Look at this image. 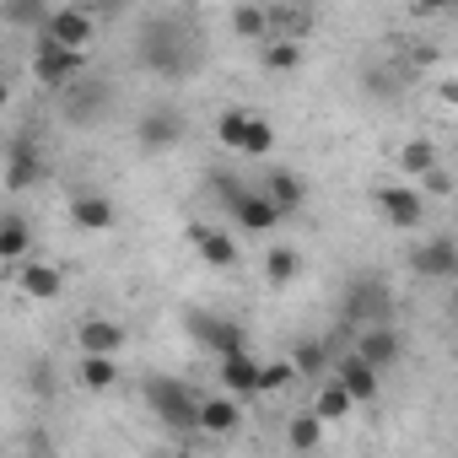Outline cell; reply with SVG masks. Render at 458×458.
I'll use <instances>...</instances> for the list:
<instances>
[{"mask_svg": "<svg viewBox=\"0 0 458 458\" xmlns=\"http://www.w3.org/2000/svg\"><path fill=\"white\" fill-rule=\"evenodd\" d=\"M135 60H140L146 71H157V76L178 81V76H194L205 55H199V38L189 33V22H183V17H146L140 44H135Z\"/></svg>", "mask_w": 458, "mask_h": 458, "instance_id": "1", "label": "cell"}, {"mask_svg": "<svg viewBox=\"0 0 458 458\" xmlns=\"http://www.w3.org/2000/svg\"><path fill=\"white\" fill-rule=\"evenodd\" d=\"M146 404H151V415H157L167 431H194L199 388L183 383V377H151V383H146Z\"/></svg>", "mask_w": 458, "mask_h": 458, "instance_id": "2", "label": "cell"}, {"mask_svg": "<svg viewBox=\"0 0 458 458\" xmlns=\"http://www.w3.org/2000/svg\"><path fill=\"white\" fill-rule=\"evenodd\" d=\"M216 140H221L226 151H238V157H270V151H276L270 119H259V114H249V108H226V114L216 119Z\"/></svg>", "mask_w": 458, "mask_h": 458, "instance_id": "3", "label": "cell"}, {"mask_svg": "<svg viewBox=\"0 0 458 458\" xmlns=\"http://www.w3.org/2000/svg\"><path fill=\"white\" fill-rule=\"evenodd\" d=\"M92 33H98V12H92V6H49V17H44V28H38L44 44H55V49H81V55H87Z\"/></svg>", "mask_w": 458, "mask_h": 458, "instance_id": "4", "label": "cell"}, {"mask_svg": "<svg viewBox=\"0 0 458 458\" xmlns=\"http://www.w3.org/2000/svg\"><path fill=\"white\" fill-rule=\"evenodd\" d=\"M108 108H114V92H108L103 81H92V76H81L76 87L60 92V114H65L76 130H98V124L108 119Z\"/></svg>", "mask_w": 458, "mask_h": 458, "instance_id": "5", "label": "cell"}, {"mask_svg": "<svg viewBox=\"0 0 458 458\" xmlns=\"http://www.w3.org/2000/svg\"><path fill=\"white\" fill-rule=\"evenodd\" d=\"M33 76L44 81V87H55V92H65V87H76L81 76H87V55L81 49H55V44H33Z\"/></svg>", "mask_w": 458, "mask_h": 458, "instance_id": "6", "label": "cell"}, {"mask_svg": "<svg viewBox=\"0 0 458 458\" xmlns=\"http://www.w3.org/2000/svg\"><path fill=\"white\" fill-rule=\"evenodd\" d=\"M345 313H351L361 329L388 324V313H394V292H388V281H377V276H356V281L345 286Z\"/></svg>", "mask_w": 458, "mask_h": 458, "instance_id": "7", "label": "cell"}, {"mask_svg": "<svg viewBox=\"0 0 458 458\" xmlns=\"http://www.w3.org/2000/svg\"><path fill=\"white\" fill-rule=\"evenodd\" d=\"M183 324H189V335H194L205 351H216V356H238V351H249V335H243L238 318H221V313H189Z\"/></svg>", "mask_w": 458, "mask_h": 458, "instance_id": "8", "label": "cell"}, {"mask_svg": "<svg viewBox=\"0 0 458 458\" xmlns=\"http://www.w3.org/2000/svg\"><path fill=\"white\" fill-rule=\"evenodd\" d=\"M372 199H377L388 226H404V233H410V226L426 221V194L415 183H383V189H372Z\"/></svg>", "mask_w": 458, "mask_h": 458, "instance_id": "9", "label": "cell"}, {"mask_svg": "<svg viewBox=\"0 0 458 458\" xmlns=\"http://www.w3.org/2000/svg\"><path fill=\"white\" fill-rule=\"evenodd\" d=\"M38 178H44V151H38V140L17 135L12 151H6V173H0V189H6V194H22V189H33Z\"/></svg>", "mask_w": 458, "mask_h": 458, "instance_id": "10", "label": "cell"}, {"mask_svg": "<svg viewBox=\"0 0 458 458\" xmlns=\"http://www.w3.org/2000/svg\"><path fill=\"white\" fill-rule=\"evenodd\" d=\"M356 361H367L377 377H383V367H394L399 356H404V340H399V329L394 324H372V329H361L356 335V351H351Z\"/></svg>", "mask_w": 458, "mask_h": 458, "instance_id": "11", "label": "cell"}, {"mask_svg": "<svg viewBox=\"0 0 458 458\" xmlns=\"http://www.w3.org/2000/svg\"><path fill=\"white\" fill-rule=\"evenodd\" d=\"M135 140H140V151H167V146H178V140H183V114H178V108H146V114L135 119Z\"/></svg>", "mask_w": 458, "mask_h": 458, "instance_id": "12", "label": "cell"}, {"mask_svg": "<svg viewBox=\"0 0 458 458\" xmlns=\"http://www.w3.org/2000/svg\"><path fill=\"white\" fill-rule=\"evenodd\" d=\"M410 270H415L420 281H453V276H458V243H453V238L415 243V254H410Z\"/></svg>", "mask_w": 458, "mask_h": 458, "instance_id": "13", "label": "cell"}, {"mask_svg": "<svg viewBox=\"0 0 458 458\" xmlns=\"http://www.w3.org/2000/svg\"><path fill=\"white\" fill-rule=\"evenodd\" d=\"M238 426H243V404L238 399H226V394H205L199 399L194 431H205V437H233Z\"/></svg>", "mask_w": 458, "mask_h": 458, "instance_id": "14", "label": "cell"}, {"mask_svg": "<svg viewBox=\"0 0 458 458\" xmlns=\"http://www.w3.org/2000/svg\"><path fill=\"white\" fill-rule=\"evenodd\" d=\"M221 388H226V399H238V404L259 399V361H254L249 351L221 356Z\"/></svg>", "mask_w": 458, "mask_h": 458, "instance_id": "15", "label": "cell"}, {"mask_svg": "<svg viewBox=\"0 0 458 458\" xmlns=\"http://www.w3.org/2000/svg\"><path fill=\"white\" fill-rule=\"evenodd\" d=\"M17 286H22L28 302H55V297L65 292V270H55V265H44V259H22V265H17Z\"/></svg>", "mask_w": 458, "mask_h": 458, "instance_id": "16", "label": "cell"}, {"mask_svg": "<svg viewBox=\"0 0 458 458\" xmlns=\"http://www.w3.org/2000/svg\"><path fill=\"white\" fill-rule=\"evenodd\" d=\"M189 243L199 249V259H205L210 270H233V265H238V243L226 238L221 226H199V221H194V226H189Z\"/></svg>", "mask_w": 458, "mask_h": 458, "instance_id": "17", "label": "cell"}, {"mask_svg": "<svg viewBox=\"0 0 458 458\" xmlns=\"http://www.w3.org/2000/svg\"><path fill=\"white\" fill-rule=\"evenodd\" d=\"M270 205H276V216L286 221V216H297L302 210V199H308V189H302V178L292 173V167H276V173H265V189H259Z\"/></svg>", "mask_w": 458, "mask_h": 458, "instance_id": "18", "label": "cell"}, {"mask_svg": "<svg viewBox=\"0 0 458 458\" xmlns=\"http://www.w3.org/2000/svg\"><path fill=\"white\" fill-rule=\"evenodd\" d=\"M335 383L345 388V399H351V404H372L383 377H377L367 361H356V356H340V361H335Z\"/></svg>", "mask_w": 458, "mask_h": 458, "instance_id": "19", "label": "cell"}, {"mask_svg": "<svg viewBox=\"0 0 458 458\" xmlns=\"http://www.w3.org/2000/svg\"><path fill=\"white\" fill-rule=\"evenodd\" d=\"M71 221L81 226V233H114L119 210H114L108 194H71Z\"/></svg>", "mask_w": 458, "mask_h": 458, "instance_id": "20", "label": "cell"}, {"mask_svg": "<svg viewBox=\"0 0 458 458\" xmlns=\"http://www.w3.org/2000/svg\"><path fill=\"white\" fill-rule=\"evenodd\" d=\"M76 345H81V356H119V345H124V324H114V318H87L81 329H76Z\"/></svg>", "mask_w": 458, "mask_h": 458, "instance_id": "21", "label": "cell"}, {"mask_svg": "<svg viewBox=\"0 0 458 458\" xmlns=\"http://www.w3.org/2000/svg\"><path fill=\"white\" fill-rule=\"evenodd\" d=\"M233 216L243 221V233H276V226H281L276 205H270V199H265V194H259L254 183H249V189H243V194L233 199Z\"/></svg>", "mask_w": 458, "mask_h": 458, "instance_id": "22", "label": "cell"}, {"mask_svg": "<svg viewBox=\"0 0 458 458\" xmlns=\"http://www.w3.org/2000/svg\"><path fill=\"white\" fill-rule=\"evenodd\" d=\"M265 28H270V38H281V44H302L308 28H313V12H302V6H270V12H265Z\"/></svg>", "mask_w": 458, "mask_h": 458, "instance_id": "23", "label": "cell"}, {"mask_svg": "<svg viewBox=\"0 0 458 458\" xmlns=\"http://www.w3.org/2000/svg\"><path fill=\"white\" fill-rule=\"evenodd\" d=\"M0 259L6 265H22V259H33V233H28V221L22 216H0Z\"/></svg>", "mask_w": 458, "mask_h": 458, "instance_id": "24", "label": "cell"}, {"mask_svg": "<svg viewBox=\"0 0 458 458\" xmlns=\"http://www.w3.org/2000/svg\"><path fill=\"white\" fill-rule=\"evenodd\" d=\"M292 372H297V377H329V345L313 340V335L297 340V345H292Z\"/></svg>", "mask_w": 458, "mask_h": 458, "instance_id": "25", "label": "cell"}, {"mask_svg": "<svg viewBox=\"0 0 458 458\" xmlns=\"http://www.w3.org/2000/svg\"><path fill=\"white\" fill-rule=\"evenodd\" d=\"M351 410H356V404H351V399H345V388H340V383H335V377H324V388H318V394H313V410H308V415H318V420H324V426H335V420H345V415H351Z\"/></svg>", "mask_w": 458, "mask_h": 458, "instance_id": "26", "label": "cell"}, {"mask_svg": "<svg viewBox=\"0 0 458 458\" xmlns=\"http://www.w3.org/2000/svg\"><path fill=\"white\" fill-rule=\"evenodd\" d=\"M297 270H302V254H297V249H281V243H276V249L265 254V281H270L276 292H281V286H292V281H297Z\"/></svg>", "mask_w": 458, "mask_h": 458, "instance_id": "27", "label": "cell"}, {"mask_svg": "<svg viewBox=\"0 0 458 458\" xmlns=\"http://www.w3.org/2000/svg\"><path fill=\"white\" fill-rule=\"evenodd\" d=\"M259 60H265V71H276V76H292V71L302 65V44H281V38H265V44H259Z\"/></svg>", "mask_w": 458, "mask_h": 458, "instance_id": "28", "label": "cell"}, {"mask_svg": "<svg viewBox=\"0 0 458 458\" xmlns=\"http://www.w3.org/2000/svg\"><path fill=\"white\" fill-rule=\"evenodd\" d=\"M81 388H92V394L119 388V361H108V356H81Z\"/></svg>", "mask_w": 458, "mask_h": 458, "instance_id": "29", "label": "cell"}, {"mask_svg": "<svg viewBox=\"0 0 458 458\" xmlns=\"http://www.w3.org/2000/svg\"><path fill=\"white\" fill-rule=\"evenodd\" d=\"M324 431H329V426H324L318 415H292V420H286V442H292V453H313V447L324 442Z\"/></svg>", "mask_w": 458, "mask_h": 458, "instance_id": "30", "label": "cell"}, {"mask_svg": "<svg viewBox=\"0 0 458 458\" xmlns=\"http://www.w3.org/2000/svg\"><path fill=\"white\" fill-rule=\"evenodd\" d=\"M0 17L38 33V28H44V17H49V6H44V0H6V6H0Z\"/></svg>", "mask_w": 458, "mask_h": 458, "instance_id": "31", "label": "cell"}, {"mask_svg": "<svg viewBox=\"0 0 458 458\" xmlns=\"http://www.w3.org/2000/svg\"><path fill=\"white\" fill-rule=\"evenodd\" d=\"M233 33L249 38V44H265V38H270V28H265V6H238V12H233Z\"/></svg>", "mask_w": 458, "mask_h": 458, "instance_id": "32", "label": "cell"}, {"mask_svg": "<svg viewBox=\"0 0 458 458\" xmlns=\"http://www.w3.org/2000/svg\"><path fill=\"white\" fill-rule=\"evenodd\" d=\"M399 167H404V173H415V178H426V173H431V167H442V162H437V146H431V140H410V146L399 151Z\"/></svg>", "mask_w": 458, "mask_h": 458, "instance_id": "33", "label": "cell"}, {"mask_svg": "<svg viewBox=\"0 0 458 458\" xmlns=\"http://www.w3.org/2000/svg\"><path fill=\"white\" fill-rule=\"evenodd\" d=\"M205 183H210V194H216V199H221L226 210H233V199H238V194L249 189V183H243V173H226V167H216V173H210Z\"/></svg>", "mask_w": 458, "mask_h": 458, "instance_id": "34", "label": "cell"}, {"mask_svg": "<svg viewBox=\"0 0 458 458\" xmlns=\"http://www.w3.org/2000/svg\"><path fill=\"white\" fill-rule=\"evenodd\" d=\"M286 383H297L292 361H270V367H259V399H265V394H281Z\"/></svg>", "mask_w": 458, "mask_h": 458, "instance_id": "35", "label": "cell"}, {"mask_svg": "<svg viewBox=\"0 0 458 458\" xmlns=\"http://www.w3.org/2000/svg\"><path fill=\"white\" fill-rule=\"evenodd\" d=\"M55 383H60V377H55V367H49V361H33V367H28V388H33L38 399H49V394H55Z\"/></svg>", "mask_w": 458, "mask_h": 458, "instance_id": "36", "label": "cell"}, {"mask_svg": "<svg viewBox=\"0 0 458 458\" xmlns=\"http://www.w3.org/2000/svg\"><path fill=\"white\" fill-rule=\"evenodd\" d=\"M420 183H426V194H437V199H447V194H453V173H447V167H431Z\"/></svg>", "mask_w": 458, "mask_h": 458, "instance_id": "37", "label": "cell"}, {"mask_svg": "<svg viewBox=\"0 0 458 458\" xmlns=\"http://www.w3.org/2000/svg\"><path fill=\"white\" fill-rule=\"evenodd\" d=\"M367 92H383V98H388V92H394V76H388V71H367Z\"/></svg>", "mask_w": 458, "mask_h": 458, "instance_id": "38", "label": "cell"}, {"mask_svg": "<svg viewBox=\"0 0 458 458\" xmlns=\"http://www.w3.org/2000/svg\"><path fill=\"white\" fill-rule=\"evenodd\" d=\"M6 108H12V81L0 76V114H6Z\"/></svg>", "mask_w": 458, "mask_h": 458, "instance_id": "39", "label": "cell"}]
</instances>
